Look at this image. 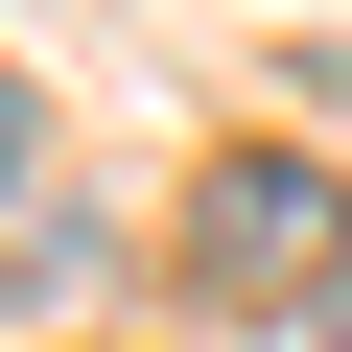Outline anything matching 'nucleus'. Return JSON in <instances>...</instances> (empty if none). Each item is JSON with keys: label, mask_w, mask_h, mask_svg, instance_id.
I'll use <instances>...</instances> for the list:
<instances>
[{"label": "nucleus", "mask_w": 352, "mask_h": 352, "mask_svg": "<svg viewBox=\"0 0 352 352\" xmlns=\"http://www.w3.org/2000/svg\"><path fill=\"white\" fill-rule=\"evenodd\" d=\"M329 258H352V188H329L305 141H235L212 188H188V282H235V305H305Z\"/></svg>", "instance_id": "1"}, {"label": "nucleus", "mask_w": 352, "mask_h": 352, "mask_svg": "<svg viewBox=\"0 0 352 352\" xmlns=\"http://www.w3.org/2000/svg\"><path fill=\"white\" fill-rule=\"evenodd\" d=\"M329 352H352V305H329Z\"/></svg>", "instance_id": "3"}, {"label": "nucleus", "mask_w": 352, "mask_h": 352, "mask_svg": "<svg viewBox=\"0 0 352 352\" xmlns=\"http://www.w3.org/2000/svg\"><path fill=\"white\" fill-rule=\"evenodd\" d=\"M0 164H24V94H0Z\"/></svg>", "instance_id": "2"}]
</instances>
